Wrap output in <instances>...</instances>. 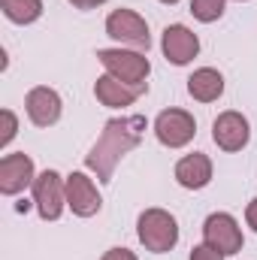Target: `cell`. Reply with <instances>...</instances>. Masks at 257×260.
<instances>
[{
    "instance_id": "1",
    "label": "cell",
    "mask_w": 257,
    "mask_h": 260,
    "mask_svg": "<svg viewBox=\"0 0 257 260\" xmlns=\"http://www.w3.org/2000/svg\"><path fill=\"white\" fill-rule=\"evenodd\" d=\"M145 136V118L142 115H130V118H112L103 124L100 139L91 145V151L85 154V167L106 185L112 182L115 167L121 164V157L133 151Z\"/></svg>"
},
{
    "instance_id": "2",
    "label": "cell",
    "mask_w": 257,
    "mask_h": 260,
    "mask_svg": "<svg viewBox=\"0 0 257 260\" xmlns=\"http://www.w3.org/2000/svg\"><path fill=\"white\" fill-rule=\"evenodd\" d=\"M136 236L151 254H167L179 242V221L167 209H145L136 221Z\"/></svg>"
},
{
    "instance_id": "3",
    "label": "cell",
    "mask_w": 257,
    "mask_h": 260,
    "mask_svg": "<svg viewBox=\"0 0 257 260\" xmlns=\"http://www.w3.org/2000/svg\"><path fill=\"white\" fill-rule=\"evenodd\" d=\"M97 61H100V67H103L109 76H115V79H121V82H127V85H148L145 79H148V73H151V61H148L142 52L100 49V52H97Z\"/></svg>"
},
{
    "instance_id": "4",
    "label": "cell",
    "mask_w": 257,
    "mask_h": 260,
    "mask_svg": "<svg viewBox=\"0 0 257 260\" xmlns=\"http://www.w3.org/2000/svg\"><path fill=\"white\" fill-rule=\"evenodd\" d=\"M203 242L218 248L224 257L230 254H239L245 239H242V227L239 221L230 215V212H212L206 221H203Z\"/></svg>"
},
{
    "instance_id": "5",
    "label": "cell",
    "mask_w": 257,
    "mask_h": 260,
    "mask_svg": "<svg viewBox=\"0 0 257 260\" xmlns=\"http://www.w3.org/2000/svg\"><path fill=\"white\" fill-rule=\"evenodd\" d=\"M106 34L121 43V46H133L139 52H148L151 49V34H148V24L139 12L133 9H112L106 15Z\"/></svg>"
},
{
    "instance_id": "6",
    "label": "cell",
    "mask_w": 257,
    "mask_h": 260,
    "mask_svg": "<svg viewBox=\"0 0 257 260\" xmlns=\"http://www.w3.org/2000/svg\"><path fill=\"white\" fill-rule=\"evenodd\" d=\"M34 203L43 221H58L67 206V179H61L55 170H46L34 179Z\"/></svg>"
},
{
    "instance_id": "7",
    "label": "cell",
    "mask_w": 257,
    "mask_h": 260,
    "mask_svg": "<svg viewBox=\"0 0 257 260\" xmlns=\"http://www.w3.org/2000/svg\"><path fill=\"white\" fill-rule=\"evenodd\" d=\"M197 133V121L185 109H164L154 118V136L167 148H185Z\"/></svg>"
},
{
    "instance_id": "8",
    "label": "cell",
    "mask_w": 257,
    "mask_h": 260,
    "mask_svg": "<svg viewBox=\"0 0 257 260\" xmlns=\"http://www.w3.org/2000/svg\"><path fill=\"white\" fill-rule=\"evenodd\" d=\"M34 179H37V167L30 154L15 151V154L0 157V194L3 197H15L24 188H34Z\"/></svg>"
},
{
    "instance_id": "9",
    "label": "cell",
    "mask_w": 257,
    "mask_h": 260,
    "mask_svg": "<svg viewBox=\"0 0 257 260\" xmlns=\"http://www.w3.org/2000/svg\"><path fill=\"white\" fill-rule=\"evenodd\" d=\"M212 139H215V145H218L221 151H242V148L248 145V139H251V124H248V118H245L242 112L227 109V112H221V115L215 118V124H212Z\"/></svg>"
},
{
    "instance_id": "10",
    "label": "cell",
    "mask_w": 257,
    "mask_h": 260,
    "mask_svg": "<svg viewBox=\"0 0 257 260\" xmlns=\"http://www.w3.org/2000/svg\"><path fill=\"white\" fill-rule=\"evenodd\" d=\"M160 49H164V58L170 64L185 67L200 55V37L188 24H167L164 37H160Z\"/></svg>"
},
{
    "instance_id": "11",
    "label": "cell",
    "mask_w": 257,
    "mask_h": 260,
    "mask_svg": "<svg viewBox=\"0 0 257 260\" xmlns=\"http://www.w3.org/2000/svg\"><path fill=\"white\" fill-rule=\"evenodd\" d=\"M24 109H27V118L37 124V127H52L61 121V112H64V103H61V94L49 85H37L27 91L24 97Z\"/></svg>"
},
{
    "instance_id": "12",
    "label": "cell",
    "mask_w": 257,
    "mask_h": 260,
    "mask_svg": "<svg viewBox=\"0 0 257 260\" xmlns=\"http://www.w3.org/2000/svg\"><path fill=\"white\" fill-rule=\"evenodd\" d=\"M67 206L73 209L76 218H94L100 212L103 197L85 173H70L67 176Z\"/></svg>"
},
{
    "instance_id": "13",
    "label": "cell",
    "mask_w": 257,
    "mask_h": 260,
    "mask_svg": "<svg viewBox=\"0 0 257 260\" xmlns=\"http://www.w3.org/2000/svg\"><path fill=\"white\" fill-rule=\"evenodd\" d=\"M145 91H148V85H127V82H121V79H115V76H109V73H103V76L94 82V97H97L103 106H109V109L133 106Z\"/></svg>"
},
{
    "instance_id": "14",
    "label": "cell",
    "mask_w": 257,
    "mask_h": 260,
    "mask_svg": "<svg viewBox=\"0 0 257 260\" xmlns=\"http://www.w3.org/2000/svg\"><path fill=\"white\" fill-rule=\"evenodd\" d=\"M176 182L182 188H188V191H203L212 182V160H209V154H203V151L185 154L176 164Z\"/></svg>"
},
{
    "instance_id": "15",
    "label": "cell",
    "mask_w": 257,
    "mask_h": 260,
    "mask_svg": "<svg viewBox=\"0 0 257 260\" xmlns=\"http://www.w3.org/2000/svg\"><path fill=\"white\" fill-rule=\"evenodd\" d=\"M188 94L197 103H215L224 94V76L215 67H200L188 79Z\"/></svg>"
},
{
    "instance_id": "16",
    "label": "cell",
    "mask_w": 257,
    "mask_h": 260,
    "mask_svg": "<svg viewBox=\"0 0 257 260\" xmlns=\"http://www.w3.org/2000/svg\"><path fill=\"white\" fill-rule=\"evenodd\" d=\"M0 9L12 24H34L43 15V0H0Z\"/></svg>"
},
{
    "instance_id": "17",
    "label": "cell",
    "mask_w": 257,
    "mask_h": 260,
    "mask_svg": "<svg viewBox=\"0 0 257 260\" xmlns=\"http://www.w3.org/2000/svg\"><path fill=\"white\" fill-rule=\"evenodd\" d=\"M224 3L227 0H191V15L203 24H212L224 15Z\"/></svg>"
},
{
    "instance_id": "18",
    "label": "cell",
    "mask_w": 257,
    "mask_h": 260,
    "mask_svg": "<svg viewBox=\"0 0 257 260\" xmlns=\"http://www.w3.org/2000/svg\"><path fill=\"white\" fill-rule=\"evenodd\" d=\"M18 133V118L12 109H0V148H6Z\"/></svg>"
},
{
    "instance_id": "19",
    "label": "cell",
    "mask_w": 257,
    "mask_h": 260,
    "mask_svg": "<svg viewBox=\"0 0 257 260\" xmlns=\"http://www.w3.org/2000/svg\"><path fill=\"white\" fill-rule=\"evenodd\" d=\"M191 260H224V254H221L218 248H212V245L203 242V245H197L191 251Z\"/></svg>"
},
{
    "instance_id": "20",
    "label": "cell",
    "mask_w": 257,
    "mask_h": 260,
    "mask_svg": "<svg viewBox=\"0 0 257 260\" xmlns=\"http://www.w3.org/2000/svg\"><path fill=\"white\" fill-rule=\"evenodd\" d=\"M100 260H139V257H136L130 248H109V251H106Z\"/></svg>"
},
{
    "instance_id": "21",
    "label": "cell",
    "mask_w": 257,
    "mask_h": 260,
    "mask_svg": "<svg viewBox=\"0 0 257 260\" xmlns=\"http://www.w3.org/2000/svg\"><path fill=\"white\" fill-rule=\"evenodd\" d=\"M245 221H248V227L257 233V197L248 203V206H245Z\"/></svg>"
},
{
    "instance_id": "22",
    "label": "cell",
    "mask_w": 257,
    "mask_h": 260,
    "mask_svg": "<svg viewBox=\"0 0 257 260\" xmlns=\"http://www.w3.org/2000/svg\"><path fill=\"white\" fill-rule=\"evenodd\" d=\"M76 9H97V6H103L106 0H70Z\"/></svg>"
},
{
    "instance_id": "23",
    "label": "cell",
    "mask_w": 257,
    "mask_h": 260,
    "mask_svg": "<svg viewBox=\"0 0 257 260\" xmlns=\"http://www.w3.org/2000/svg\"><path fill=\"white\" fill-rule=\"evenodd\" d=\"M160 3H167V6H173V3H179V0H160Z\"/></svg>"
},
{
    "instance_id": "24",
    "label": "cell",
    "mask_w": 257,
    "mask_h": 260,
    "mask_svg": "<svg viewBox=\"0 0 257 260\" xmlns=\"http://www.w3.org/2000/svg\"><path fill=\"white\" fill-rule=\"evenodd\" d=\"M239 3H242V0H239Z\"/></svg>"
}]
</instances>
